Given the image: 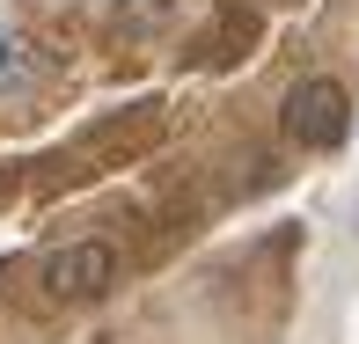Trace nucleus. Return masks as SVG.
Listing matches in <instances>:
<instances>
[{"instance_id":"f257e3e1","label":"nucleus","mask_w":359,"mask_h":344,"mask_svg":"<svg viewBox=\"0 0 359 344\" xmlns=\"http://www.w3.org/2000/svg\"><path fill=\"white\" fill-rule=\"evenodd\" d=\"M286 139L293 146H337L345 139V125H352V95H345V81H330V74H308L301 88L286 95Z\"/></svg>"},{"instance_id":"f03ea898","label":"nucleus","mask_w":359,"mask_h":344,"mask_svg":"<svg viewBox=\"0 0 359 344\" xmlns=\"http://www.w3.org/2000/svg\"><path fill=\"white\" fill-rule=\"evenodd\" d=\"M44 286H52V301H103L110 286H118V249L110 242H74V249H59L52 264H44Z\"/></svg>"},{"instance_id":"7ed1b4c3","label":"nucleus","mask_w":359,"mask_h":344,"mask_svg":"<svg viewBox=\"0 0 359 344\" xmlns=\"http://www.w3.org/2000/svg\"><path fill=\"white\" fill-rule=\"evenodd\" d=\"M29 88H37V59H29L22 37L0 29V103H8V95H29Z\"/></svg>"}]
</instances>
